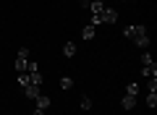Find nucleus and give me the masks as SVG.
Returning <instances> with one entry per match:
<instances>
[{
	"instance_id": "obj_1",
	"label": "nucleus",
	"mask_w": 157,
	"mask_h": 115,
	"mask_svg": "<svg viewBox=\"0 0 157 115\" xmlns=\"http://www.w3.org/2000/svg\"><path fill=\"white\" fill-rule=\"evenodd\" d=\"M123 34L131 39L134 44H139L141 50H147L149 47V37H147V26H141V24H134V26H126L123 29Z\"/></svg>"
},
{
	"instance_id": "obj_2",
	"label": "nucleus",
	"mask_w": 157,
	"mask_h": 115,
	"mask_svg": "<svg viewBox=\"0 0 157 115\" xmlns=\"http://www.w3.org/2000/svg\"><path fill=\"white\" fill-rule=\"evenodd\" d=\"M115 21H118V11L115 8H107V6H105L102 13L92 16V26H97V24H115Z\"/></svg>"
},
{
	"instance_id": "obj_3",
	"label": "nucleus",
	"mask_w": 157,
	"mask_h": 115,
	"mask_svg": "<svg viewBox=\"0 0 157 115\" xmlns=\"http://www.w3.org/2000/svg\"><path fill=\"white\" fill-rule=\"evenodd\" d=\"M26 66H29V50L21 47V50H18V58H16V71L24 73V71H26Z\"/></svg>"
},
{
	"instance_id": "obj_4",
	"label": "nucleus",
	"mask_w": 157,
	"mask_h": 115,
	"mask_svg": "<svg viewBox=\"0 0 157 115\" xmlns=\"http://www.w3.org/2000/svg\"><path fill=\"white\" fill-rule=\"evenodd\" d=\"M24 94H26V99H37L39 94V86H34V84H29V86H24Z\"/></svg>"
},
{
	"instance_id": "obj_5",
	"label": "nucleus",
	"mask_w": 157,
	"mask_h": 115,
	"mask_svg": "<svg viewBox=\"0 0 157 115\" xmlns=\"http://www.w3.org/2000/svg\"><path fill=\"white\" fill-rule=\"evenodd\" d=\"M94 34H97V26H92V24H86L84 29H81V37L89 42V39H94Z\"/></svg>"
},
{
	"instance_id": "obj_6",
	"label": "nucleus",
	"mask_w": 157,
	"mask_h": 115,
	"mask_svg": "<svg viewBox=\"0 0 157 115\" xmlns=\"http://www.w3.org/2000/svg\"><path fill=\"white\" fill-rule=\"evenodd\" d=\"M141 76H157V63H149V66H141Z\"/></svg>"
},
{
	"instance_id": "obj_7",
	"label": "nucleus",
	"mask_w": 157,
	"mask_h": 115,
	"mask_svg": "<svg viewBox=\"0 0 157 115\" xmlns=\"http://www.w3.org/2000/svg\"><path fill=\"white\" fill-rule=\"evenodd\" d=\"M89 8H92V16H97V13H102V11H105V3H102V0H92V3H89Z\"/></svg>"
},
{
	"instance_id": "obj_8",
	"label": "nucleus",
	"mask_w": 157,
	"mask_h": 115,
	"mask_svg": "<svg viewBox=\"0 0 157 115\" xmlns=\"http://www.w3.org/2000/svg\"><path fill=\"white\" fill-rule=\"evenodd\" d=\"M121 105H123V110H134V105H136V97H128V94H126V97L121 99Z\"/></svg>"
},
{
	"instance_id": "obj_9",
	"label": "nucleus",
	"mask_w": 157,
	"mask_h": 115,
	"mask_svg": "<svg viewBox=\"0 0 157 115\" xmlns=\"http://www.w3.org/2000/svg\"><path fill=\"white\" fill-rule=\"evenodd\" d=\"M37 107H39V110H47V107H50V97L39 94V97H37Z\"/></svg>"
},
{
	"instance_id": "obj_10",
	"label": "nucleus",
	"mask_w": 157,
	"mask_h": 115,
	"mask_svg": "<svg viewBox=\"0 0 157 115\" xmlns=\"http://www.w3.org/2000/svg\"><path fill=\"white\" fill-rule=\"evenodd\" d=\"M63 55H66V58L76 55V44H73V42H66V44H63Z\"/></svg>"
},
{
	"instance_id": "obj_11",
	"label": "nucleus",
	"mask_w": 157,
	"mask_h": 115,
	"mask_svg": "<svg viewBox=\"0 0 157 115\" xmlns=\"http://www.w3.org/2000/svg\"><path fill=\"white\" fill-rule=\"evenodd\" d=\"M126 94H128V97H136V94H139V84H136V81H131L128 86H126Z\"/></svg>"
},
{
	"instance_id": "obj_12",
	"label": "nucleus",
	"mask_w": 157,
	"mask_h": 115,
	"mask_svg": "<svg viewBox=\"0 0 157 115\" xmlns=\"http://www.w3.org/2000/svg\"><path fill=\"white\" fill-rule=\"evenodd\" d=\"M147 105H149V107H157V92H149V94H147Z\"/></svg>"
},
{
	"instance_id": "obj_13",
	"label": "nucleus",
	"mask_w": 157,
	"mask_h": 115,
	"mask_svg": "<svg viewBox=\"0 0 157 115\" xmlns=\"http://www.w3.org/2000/svg\"><path fill=\"white\" fill-rule=\"evenodd\" d=\"M71 86H73V79L63 76V79H60V89H71Z\"/></svg>"
},
{
	"instance_id": "obj_14",
	"label": "nucleus",
	"mask_w": 157,
	"mask_h": 115,
	"mask_svg": "<svg viewBox=\"0 0 157 115\" xmlns=\"http://www.w3.org/2000/svg\"><path fill=\"white\" fill-rule=\"evenodd\" d=\"M149 63H155V60H152V55L149 52H141V66H149Z\"/></svg>"
},
{
	"instance_id": "obj_15",
	"label": "nucleus",
	"mask_w": 157,
	"mask_h": 115,
	"mask_svg": "<svg viewBox=\"0 0 157 115\" xmlns=\"http://www.w3.org/2000/svg\"><path fill=\"white\" fill-rule=\"evenodd\" d=\"M92 107V99L89 97H81V110H89Z\"/></svg>"
},
{
	"instance_id": "obj_16",
	"label": "nucleus",
	"mask_w": 157,
	"mask_h": 115,
	"mask_svg": "<svg viewBox=\"0 0 157 115\" xmlns=\"http://www.w3.org/2000/svg\"><path fill=\"white\" fill-rule=\"evenodd\" d=\"M149 92H157V76L149 79Z\"/></svg>"
},
{
	"instance_id": "obj_17",
	"label": "nucleus",
	"mask_w": 157,
	"mask_h": 115,
	"mask_svg": "<svg viewBox=\"0 0 157 115\" xmlns=\"http://www.w3.org/2000/svg\"><path fill=\"white\" fill-rule=\"evenodd\" d=\"M32 115H45V110H39V107H34V113Z\"/></svg>"
}]
</instances>
